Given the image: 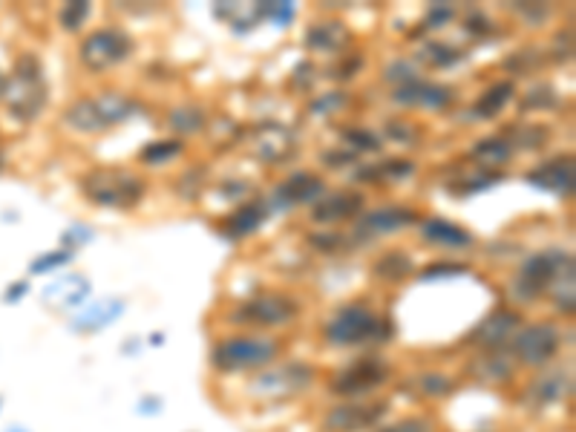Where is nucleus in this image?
Segmentation results:
<instances>
[{"mask_svg":"<svg viewBox=\"0 0 576 432\" xmlns=\"http://www.w3.org/2000/svg\"><path fill=\"white\" fill-rule=\"evenodd\" d=\"M182 153V142L179 139H162V142H150L142 150V162L147 165H168L170 159H176Z\"/></svg>","mask_w":576,"mask_h":432,"instance_id":"c756f323","label":"nucleus"},{"mask_svg":"<svg viewBox=\"0 0 576 432\" xmlns=\"http://www.w3.org/2000/svg\"><path fill=\"white\" fill-rule=\"evenodd\" d=\"M78 55H81V64L90 72H107L133 55V38L124 29L107 26V29L87 35Z\"/></svg>","mask_w":576,"mask_h":432,"instance_id":"39448f33","label":"nucleus"},{"mask_svg":"<svg viewBox=\"0 0 576 432\" xmlns=\"http://www.w3.org/2000/svg\"><path fill=\"white\" fill-rule=\"evenodd\" d=\"M81 191L96 205L127 211V208H136L142 202L147 185H144L142 176L133 173V170L96 168L81 179Z\"/></svg>","mask_w":576,"mask_h":432,"instance_id":"f257e3e1","label":"nucleus"},{"mask_svg":"<svg viewBox=\"0 0 576 432\" xmlns=\"http://www.w3.org/2000/svg\"><path fill=\"white\" fill-rule=\"evenodd\" d=\"M476 375L484 378V381H490V384H504V381H510L513 378V366L504 360V355L499 349H490V355H484V358L476 363Z\"/></svg>","mask_w":576,"mask_h":432,"instance_id":"bb28decb","label":"nucleus"},{"mask_svg":"<svg viewBox=\"0 0 576 432\" xmlns=\"http://www.w3.org/2000/svg\"><path fill=\"white\" fill-rule=\"evenodd\" d=\"M306 44L309 49L317 52H340V49L349 44V29L340 24V21H323V24H314L306 32Z\"/></svg>","mask_w":576,"mask_h":432,"instance_id":"aec40b11","label":"nucleus"},{"mask_svg":"<svg viewBox=\"0 0 576 432\" xmlns=\"http://www.w3.org/2000/svg\"><path fill=\"white\" fill-rule=\"evenodd\" d=\"M384 176H409L412 173V162H389L381 168Z\"/></svg>","mask_w":576,"mask_h":432,"instance_id":"ea45409f","label":"nucleus"},{"mask_svg":"<svg viewBox=\"0 0 576 432\" xmlns=\"http://www.w3.org/2000/svg\"><path fill=\"white\" fill-rule=\"evenodd\" d=\"M528 182H533V185L542 188V191L568 196V193L574 191V159H571V156L553 159L548 165H542L539 170L528 173Z\"/></svg>","mask_w":576,"mask_h":432,"instance_id":"2eb2a0df","label":"nucleus"},{"mask_svg":"<svg viewBox=\"0 0 576 432\" xmlns=\"http://www.w3.org/2000/svg\"><path fill=\"white\" fill-rule=\"evenodd\" d=\"M12 432H24V430H12Z\"/></svg>","mask_w":576,"mask_h":432,"instance_id":"79ce46f5","label":"nucleus"},{"mask_svg":"<svg viewBox=\"0 0 576 432\" xmlns=\"http://www.w3.org/2000/svg\"><path fill=\"white\" fill-rule=\"evenodd\" d=\"M571 263H574V260H571V254H559V251L530 257L528 263L522 265V271H519L516 283H513L516 297H519V300H525V303L536 300L542 291H548V288H551L553 280L559 277V271H562V268H568Z\"/></svg>","mask_w":576,"mask_h":432,"instance_id":"0eeeda50","label":"nucleus"},{"mask_svg":"<svg viewBox=\"0 0 576 432\" xmlns=\"http://www.w3.org/2000/svg\"><path fill=\"white\" fill-rule=\"evenodd\" d=\"M378 432H435V427H432L430 418H424V415H409V418H401V421H395V424H389V427Z\"/></svg>","mask_w":576,"mask_h":432,"instance_id":"473e14b6","label":"nucleus"},{"mask_svg":"<svg viewBox=\"0 0 576 432\" xmlns=\"http://www.w3.org/2000/svg\"><path fill=\"white\" fill-rule=\"evenodd\" d=\"M297 312H300V303L294 297L268 291V294L248 300L237 312V317L248 320V323H257V326H283V323H291Z\"/></svg>","mask_w":576,"mask_h":432,"instance_id":"9b49d317","label":"nucleus"},{"mask_svg":"<svg viewBox=\"0 0 576 432\" xmlns=\"http://www.w3.org/2000/svg\"><path fill=\"white\" fill-rule=\"evenodd\" d=\"M363 208V196L358 191H340L329 199H323L317 208H314V219L317 222H340V219H349V216L360 214Z\"/></svg>","mask_w":576,"mask_h":432,"instance_id":"f3484780","label":"nucleus"},{"mask_svg":"<svg viewBox=\"0 0 576 432\" xmlns=\"http://www.w3.org/2000/svg\"><path fill=\"white\" fill-rule=\"evenodd\" d=\"M121 312H124V303H121V300H104V303H93L87 312L75 320V329H81V332H98V329L110 326L113 320H119Z\"/></svg>","mask_w":576,"mask_h":432,"instance_id":"5701e85b","label":"nucleus"},{"mask_svg":"<svg viewBox=\"0 0 576 432\" xmlns=\"http://www.w3.org/2000/svg\"><path fill=\"white\" fill-rule=\"evenodd\" d=\"M280 355V340L263 335H234L219 340L211 352V363L219 372H251L265 369L271 360Z\"/></svg>","mask_w":576,"mask_h":432,"instance_id":"f03ea898","label":"nucleus"},{"mask_svg":"<svg viewBox=\"0 0 576 432\" xmlns=\"http://www.w3.org/2000/svg\"><path fill=\"white\" fill-rule=\"evenodd\" d=\"M412 386H415L418 395H424V398H447V395L456 389V381L447 378V375H441V372H421V375H415Z\"/></svg>","mask_w":576,"mask_h":432,"instance_id":"cd10ccee","label":"nucleus"},{"mask_svg":"<svg viewBox=\"0 0 576 432\" xmlns=\"http://www.w3.org/2000/svg\"><path fill=\"white\" fill-rule=\"evenodd\" d=\"M263 219V205H245V208H240L237 214L225 222V234H228V237H248V234H254V231L260 228Z\"/></svg>","mask_w":576,"mask_h":432,"instance_id":"393cba45","label":"nucleus"},{"mask_svg":"<svg viewBox=\"0 0 576 432\" xmlns=\"http://www.w3.org/2000/svg\"><path fill=\"white\" fill-rule=\"evenodd\" d=\"M421 231H424V240L435 242V245H444V248H467V245H473V234L464 231L456 222H450V219L432 216V219L424 222Z\"/></svg>","mask_w":576,"mask_h":432,"instance_id":"a211bd4d","label":"nucleus"},{"mask_svg":"<svg viewBox=\"0 0 576 432\" xmlns=\"http://www.w3.org/2000/svg\"><path fill=\"white\" fill-rule=\"evenodd\" d=\"M384 320L372 312L369 306L363 303H349V306H340L329 323L323 326V337L332 343V346H360V343H369V340H378L384 332Z\"/></svg>","mask_w":576,"mask_h":432,"instance_id":"20e7f679","label":"nucleus"},{"mask_svg":"<svg viewBox=\"0 0 576 432\" xmlns=\"http://www.w3.org/2000/svg\"><path fill=\"white\" fill-rule=\"evenodd\" d=\"M453 277V274H464V265H432V268H427L424 274H421V280L427 283V280H435V277Z\"/></svg>","mask_w":576,"mask_h":432,"instance_id":"e433bc0d","label":"nucleus"},{"mask_svg":"<svg viewBox=\"0 0 576 432\" xmlns=\"http://www.w3.org/2000/svg\"><path fill=\"white\" fill-rule=\"evenodd\" d=\"M409 271H412V260H409V254H404V251H392V254H386V257H381V260L375 263V274H378L381 280H389V283L404 280Z\"/></svg>","mask_w":576,"mask_h":432,"instance_id":"c85d7f7f","label":"nucleus"},{"mask_svg":"<svg viewBox=\"0 0 576 432\" xmlns=\"http://www.w3.org/2000/svg\"><path fill=\"white\" fill-rule=\"evenodd\" d=\"M519 314L513 312H499L493 314L490 320H484L479 326V332H476V340H481L484 346H490V349H499L504 340L510 335H516V329H519Z\"/></svg>","mask_w":576,"mask_h":432,"instance_id":"412c9836","label":"nucleus"},{"mask_svg":"<svg viewBox=\"0 0 576 432\" xmlns=\"http://www.w3.org/2000/svg\"><path fill=\"white\" fill-rule=\"evenodd\" d=\"M323 193V179L320 176H312V173H294L288 182L280 185V191H277V199L283 202V205H300V202H312Z\"/></svg>","mask_w":576,"mask_h":432,"instance_id":"6ab92c4d","label":"nucleus"},{"mask_svg":"<svg viewBox=\"0 0 576 432\" xmlns=\"http://www.w3.org/2000/svg\"><path fill=\"white\" fill-rule=\"evenodd\" d=\"M384 415V404L366 407V404H340L329 409L326 415V430L329 432H360L369 424H375Z\"/></svg>","mask_w":576,"mask_h":432,"instance_id":"ddd939ff","label":"nucleus"},{"mask_svg":"<svg viewBox=\"0 0 576 432\" xmlns=\"http://www.w3.org/2000/svg\"><path fill=\"white\" fill-rule=\"evenodd\" d=\"M450 18H453V9H450V6H441V3H438V6H432V9H430V18H427V24H430L432 29H438L441 24H447Z\"/></svg>","mask_w":576,"mask_h":432,"instance_id":"58836bf2","label":"nucleus"},{"mask_svg":"<svg viewBox=\"0 0 576 432\" xmlns=\"http://www.w3.org/2000/svg\"><path fill=\"white\" fill-rule=\"evenodd\" d=\"M314 381V369L306 363H288L280 369H265L251 381L254 398H294Z\"/></svg>","mask_w":576,"mask_h":432,"instance_id":"6e6552de","label":"nucleus"},{"mask_svg":"<svg viewBox=\"0 0 576 432\" xmlns=\"http://www.w3.org/2000/svg\"><path fill=\"white\" fill-rule=\"evenodd\" d=\"M254 147H257V156L265 159V162H283L288 153L294 150V142H291V136L283 127L268 124V127L260 130V139L254 142Z\"/></svg>","mask_w":576,"mask_h":432,"instance_id":"4be33fe9","label":"nucleus"},{"mask_svg":"<svg viewBox=\"0 0 576 432\" xmlns=\"http://www.w3.org/2000/svg\"><path fill=\"white\" fill-rule=\"evenodd\" d=\"M87 15H90V3H67L61 12H58V21L61 26L67 29V32H75V29H81V24L87 21Z\"/></svg>","mask_w":576,"mask_h":432,"instance_id":"2f4dec72","label":"nucleus"},{"mask_svg":"<svg viewBox=\"0 0 576 432\" xmlns=\"http://www.w3.org/2000/svg\"><path fill=\"white\" fill-rule=\"evenodd\" d=\"M427 58H430L435 67H447V64H456L458 58H461V52L456 47H447V44H427Z\"/></svg>","mask_w":576,"mask_h":432,"instance_id":"72a5a7b5","label":"nucleus"},{"mask_svg":"<svg viewBox=\"0 0 576 432\" xmlns=\"http://www.w3.org/2000/svg\"><path fill=\"white\" fill-rule=\"evenodd\" d=\"M64 263H70V254H67V251H52V254L44 257V260H35V263H32V271H49V268Z\"/></svg>","mask_w":576,"mask_h":432,"instance_id":"c9c22d12","label":"nucleus"},{"mask_svg":"<svg viewBox=\"0 0 576 432\" xmlns=\"http://www.w3.org/2000/svg\"><path fill=\"white\" fill-rule=\"evenodd\" d=\"M3 93H6V78L0 75V96H3Z\"/></svg>","mask_w":576,"mask_h":432,"instance_id":"a19ab883","label":"nucleus"},{"mask_svg":"<svg viewBox=\"0 0 576 432\" xmlns=\"http://www.w3.org/2000/svg\"><path fill=\"white\" fill-rule=\"evenodd\" d=\"M349 139H355L352 144H358L360 150H378V147H381V139L372 136V133H366V130H352Z\"/></svg>","mask_w":576,"mask_h":432,"instance_id":"4c0bfd02","label":"nucleus"},{"mask_svg":"<svg viewBox=\"0 0 576 432\" xmlns=\"http://www.w3.org/2000/svg\"><path fill=\"white\" fill-rule=\"evenodd\" d=\"M386 381H389V366L384 360L363 358L346 369H340V375L332 378V392L343 395V398H358V395H366Z\"/></svg>","mask_w":576,"mask_h":432,"instance_id":"9d476101","label":"nucleus"},{"mask_svg":"<svg viewBox=\"0 0 576 432\" xmlns=\"http://www.w3.org/2000/svg\"><path fill=\"white\" fill-rule=\"evenodd\" d=\"M170 127L179 130V133H196V130L205 127V116L196 107H179V110L170 113Z\"/></svg>","mask_w":576,"mask_h":432,"instance_id":"7c9ffc66","label":"nucleus"},{"mask_svg":"<svg viewBox=\"0 0 576 432\" xmlns=\"http://www.w3.org/2000/svg\"><path fill=\"white\" fill-rule=\"evenodd\" d=\"M47 104V90L41 84V67L35 64L26 70L24 61L18 64V75L9 87V110L21 121H32Z\"/></svg>","mask_w":576,"mask_h":432,"instance_id":"1a4fd4ad","label":"nucleus"},{"mask_svg":"<svg viewBox=\"0 0 576 432\" xmlns=\"http://www.w3.org/2000/svg\"><path fill=\"white\" fill-rule=\"evenodd\" d=\"M139 110L133 98L119 96V93H101L98 98H78L72 101L64 113V119L78 133H101L113 124L127 121Z\"/></svg>","mask_w":576,"mask_h":432,"instance_id":"7ed1b4c3","label":"nucleus"},{"mask_svg":"<svg viewBox=\"0 0 576 432\" xmlns=\"http://www.w3.org/2000/svg\"><path fill=\"white\" fill-rule=\"evenodd\" d=\"M510 98H513V84H510V81H499V84L487 87L484 96L476 101V116H481V119H496Z\"/></svg>","mask_w":576,"mask_h":432,"instance_id":"b1692460","label":"nucleus"},{"mask_svg":"<svg viewBox=\"0 0 576 432\" xmlns=\"http://www.w3.org/2000/svg\"><path fill=\"white\" fill-rule=\"evenodd\" d=\"M516 136L522 139V147H528V150H536V147H542L545 139H548V130H542V127H516Z\"/></svg>","mask_w":576,"mask_h":432,"instance_id":"f704fd0d","label":"nucleus"},{"mask_svg":"<svg viewBox=\"0 0 576 432\" xmlns=\"http://www.w3.org/2000/svg\"><path fill=\"white\" fill-rule=\"evenodd\" d=\"M571 392H574V381L568 369H542L525 389V401L536 409H545L565 401Z\"/></svg>","mask_w":576,"mask_h":432,"instance_id":"f8f14e48","label":"nucleus"},{"mask_svg":"<svg viewBox=\"0 0 576 432\" xmlns=\"http://www.w3.org/2000/svg\"><path fill=\"white\" fill-rule=\"evenodd\" d=\"M412 222H415V211L412 208H378V211H369L360 219L355 234H358L360 240H375V237H384L389 231L407 228Z\"/></svg>","mask_w":576,"mask_h":432,"instance_id":"4468645a","label":"nucleus"},{"mask_svg":"<svg viewBox=\"0 0 576 432\" xmlns=\"http://www.w3.org/2000/svg\"><path fill=\"white\" fill-rule=\"evenodd\" d=\"M513 156V147L504 139H481L473 147V159L479 162L481 168H493V165H504Z\"/></svg>","mask_w":576,"mask_h":432,"instance_id":"a878e982","label":"nucleus"},{"mask_svg":"<svg viewBox=\"0 0 576 432\" xmlns=\"http://www.w3.org/2000/svg\"><path fill=\"white\" fill-rule=\"evenodd\" d=\"M395 101L412 104V107H427V110H441L453 101V90L441 87V84H427V81H409L404 87H398Z\"/></svg>","mask_w":576,"mask_h":432,"instance_id":"dca6fc26","label":"nucleus"},{"mask_svg":"<svg viewBox=\"0 0 576 432\" xmlns=\"http://www.w3.org/2000/svg\"><path fill=\"white\" fill-rule=\"evenodd\" d=\"M559 343H562V332L553 323H548V320L530 323V326L516 329V335H513V358L530 369H542L556 358Z\"/></svg>","mask_w":576,"mask_h":432,"instance_id":"423d86ee","label":"nucleus"}]
</instances>
